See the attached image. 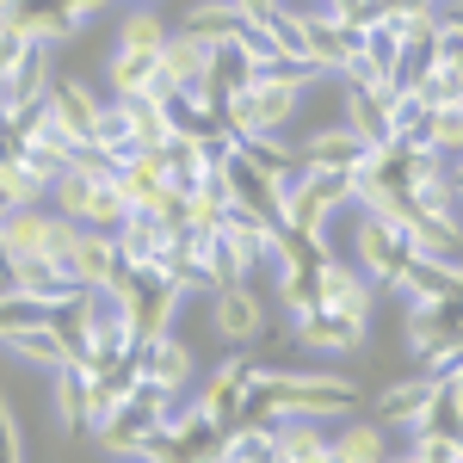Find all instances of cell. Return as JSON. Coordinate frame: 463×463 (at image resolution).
Wrapping results in <instances>:
<instances>
[{
    "label": "cell",
    "instance_id": "6da1fadb",
    "mask_svg": "<svg viewBox=\"0 0 463 463\" xmlns=\"http://www.w3.org/2000/svg\"><path fill=\"white\" fill-rule=\"evenodd\" d=\"M253 383L279 402L285 420H340L353 414L358 395L353 377H297V371H266V364H253Z\"/></svg>",
    "mask_w": 463,
    "mask_h": 463
},
{
    "label": "cell",
    "instance_id": "7a4b0ae2",
    "mask_svg": "<svg viewBox=\"0 0 463 463\" xmlns=\"http://www.w3.org/2000/svg\"><path fill=\"white\" fill-rule=\"evenodd\" d=\"M353 260L371 272V285H390L402 290L408 285V266H414V248H408V229L395 216H377V211H358L353 222Z\"/></svg>",
    "mask_w": 463,
    "mask_h": 463
},
{
    "label": "cell",
    "instance_id": "3957f363",
    "mask_svg": "<svg viewBox=\"0 0 463 463\" xmlns=\"http://www.w3.org/2000/svg\"><path fill=\"white\" fill-rule=\"evenodd\" d=\"M346 198H353V174H316V167H303L285 185V229L290 235H327V222H334V211Z\"/></svg>",
    "mask_w": 463,
    "mask_h": 463
},
{
    "label": "cell",
    "instance_id": "277c9868",
    "mask_svg": "<svg viewBox=\"0 0 463 463\" xmlns=\"http://www.w3.org/2000/svg\"><path fill=\"white\" fill-rule=\"evenodd\" d=\"M303 99V87H285V80H248L229 106H222V124H229V137L241 143V137H279L290 124V111Z\"/></svg>",
    "mask_w": 463,
    "mask_h": 463
},
{
    "label": "cell",
    "instance_id": "5b68a950",
    "mask_svg": "<svg viewBox=\"0 0 463 463\" xmlns=\"http://www.w3.org/2000/svg\"><path fill=\"white\" fill-rule=\"evenodd\" d=\"M118 290H124V303L137 309V327H143V340H161V334L174 327L179 297H185V290H179V279L167 272V266H161V260H155V266H137V272H130V279H124Z\"/></svg>",
    "mask_w": 463,
    "mask_h": 463
},
{
    "label": "cell",
    "instance_id": "8992f818",
    "mask_svg": "<svg viewBox=\"0 0 463 463\" xmlns=\"http://www.w3.org/2000/svg\"><path fill=\"white\" fill-rule=\"evenodd\" d=\"M222 185H229V198H235V211L260 216V222H272V229H285V179H272L266 167H253L241 143L235 155L222 161Z\"/></svg>",
    "mask_w": 463,
    "mask_h": 463
},
{
    "label": "cell",
    "instance_id": "52a82bcc",
    "mask_svg": "<svg viewBox=\"0 0 463 463\" xmlns=\"http://www.w3.org/2000/svg\"><path fill=\"white\" fill-rule=\"evenodd\" d=\"M62 266H69V279L80 290H118L130 279V266H124V253H118V235L106 229H87L80 222V235H74V248L62 253Z\"/></svg>",
    "mask_w": 463,
    "mask_h": 463
},
{
    "label": "cell",
    "instance_id": "ba28073f",
    "mask_svg": "<svg viewBox=\"0 0 463 463\" xmlns=\"http://www.w3.org/2000/svg\"><path fill=\"white\" fill-rule=\"evenodd\" d=\"M316 290H321L316 309H346V316L371 321L377 285H371V272H364L358 260H346V253H327V260H321V272H316Z\"/></svg>",
    "mask_w": 463,
    "mask_h": 463
},
{
    "label": "cell",
    "instance_id": "9c48e42d",
    "mask_svg": "<svg viewBox=\"0 0 463 463\" xmlns=\"http://www.w3.org/2000/svg\"><path fill=\"white\" fill-rule=\"evenodd\" d=\"M56 235H62V211H43V204H19V211H0V248L13 260H56Z\"/></svg>",
    "mask_w": 463,
    "mask_h": 463
},
{
    "label": "cell",
    "instance_id": "30bf717a",
    "mask_svg": "<svg viewBox=\"0 0 463 463\" xmlns=\"http://www.w3.org/2000/svg\"><path fill=\"white\" fill-rule=\"evenodd\" d=\"M211 327H216V340H229V346H253V340L266 334V303H260V290L253 285L211 290Z\"/></svg>",
    "mask_w": 463,
    "mask_h": 463
},
{
    "label": "cell",
    "instance_id": "8fae6325",
    "mask_svg": "<svg viewBox=\"0 0 463 463\" xmlns=\"http://www.w3.org/2000/svg\"><path fill=\"white\" fill-rule=\"evenodd\" d=\"M248 377H253V358L235 353L216 364V377L204 383V395H198V414H204V427H235V414H241V395H248Z\"/></svg>",
    "mask_w": 463,
    "mask_h": 463
},
{
    "label": "cell",
    "instance_id": "7c38bea8",
    "mask_svg": "<svg viewBox=\"0 0 463 463\" xmlns=\"http://www.w3.org/2000/svg\"><path fill=\"white\" fill-rule=\"evenodd\" d=\"M297 346H309V353H358L364 321L346 316V309H303L297 316Z\"/></svg>",
    "mask_w": 463,
    "mask_h": 463
},
{
    "label": "cell",
    "instance_id": "4fadbf2b",
    "mask_svg": "<svg viewBox=\"0 0 463 463\" xmlns=\"http://www.w3.org/2000/svg\"><path fill=\"white\" fill-rule=\"evenodd\" d=\"M0 25H13V32L32 37V43H62V37L80 32L69 0H13V6L0 13Z\"/></svg>",
    "mask_w": 463,
    "mask_h": 463
},
{
    "label": "cell",
    "instance_id": "5bb4252c",
    "mask_svg": "<svg viewBox=\"0 0 463 463\" xmlns=\"http://www.w3.org/2000/svg\"><path fill=\"white\" fill-rule=\"evenodd\" d=\"M211 56H216V43H204V37H192V32H174L167 50H161V93L155 99H167L179 87H198L204 69H211Z\"/></svg>",
    "mask_w": 463,
    "mask_h": 463
},
{
    "label": "cell",
    "instance_id": "9a60e30c",
    "mask_svg": "<svg viewBox=\"0 0 463 463\" xmlns=\"http://www.w3.org/2000/svg\"><path fill=\"white\" fill-rule=\"evenodd\" d=\"M390 106H395V93H390V87H346V130H353V137H364L371 148L395 143Z\"/></svg>",
    "mask_w": 463,
    "mask_h": 463
},
{
    "label": "cell",
    "instance_id": "2e32d148",
    "mask_svg": "<svg viewBox=\"0 0 463 463\" xmlns=\"http://www.w3.org/2000/svg\"><path fill=\"white\" fill-rule=\"evenodd\" d=\"M364 137H353L346 124H334V130H316V137H303L297 155H303V167H316V174H353L358 161H364Z\"/></svg>",
    "mask_w": 463,
    "mask_h": 463
},
{
    "label": "cell",
    "instance_id": "e0dca14e",
    "mask_svg": "<svg viewBox=\"0 0 463 463\" xmlns=\"http://www.w3.org/2000/svg\"><path fill=\"white\" fill-rule=\"evenodd\" d=\"M106 80L111 99H148V93H161V56L155 50H111Z\"/></svg>",
    "mask_w": 463,
    "mask_h": 463
},
{
    "label": "cell",
    "instance_id": "ac0fdd59",
    "mask_svg": "<svg viewBox=\"0 0 463 463\" xmlns=\"http://www.w3.org/2000/svg\"><path fill=\"white\" fill-rule=\"evenodd\" d=\"M137 364H143V383H155V390H167V395H185V383H192V353L179 346L174 334L143 340Z\"/></svg>",
    "mask_w": 463,
    "mask_h": 463
},
{
    "label": "cell",
    "instance_id": "d6986e66",
    "mask_svg": "<svg viewBox=\"0 0 463 463\" xmlns=\"http://www.w3.org/2000/svg\"><path fill=\"white\" fill-rule=\"evenodd\" d=\"M0 346H6L13 358H25V364H43V371H62V364H69V340H62V327H56L50 316L13 327Z\"/></svg>",
    "mask_w": 463,
    "mask_h": 463
},
{
    "label": "cell",
    "instance_id": "ffe728a7",
    "mask_svg": "<svg viewBox=\"0 0 463 463\" xmlns=\"http://www.w3.org/2000/svg\"><path fill=\"white\" fill-rule=\"evenodd\" d=\"M50 111L62 118V130H69L74 143L87 148V143H93V130H99L106 99H93V87H80V80H56V87H50Z\"/></svg>",
    "mask_w": 463,
    "mask_h": 463
},
{
    "label": "cell",
    "instance_id": "44dd1931",
    "mask_svg": "<svg viewBox=\"0 0 463 463\" xmlns=\"http://www.w3.org/2000/svg\"><path fill=\"white\" fill-rule=\"evenodd\" d=\"M167 241H174V229H167L155 211H130V222L118 229V253H124L130 272H137V266H155V260L167 253Z\"/></svg>",
    "mask_w": 463,
    "mask_h": 463
},
{
    "label": "cell",
    "instance_id": "7402d4cb",
    "mask_svg": "<svg viewBox=\"0 0 463 463\" xmlns=\"http://www.w3.org/2000/svg\"><path fill=\"white\" fill-rule=\"evenodd\" d=\"M179 32L204 37V43H216V50H229V43H241V32H248V19H241V6L235 0H198L192 13H185V25Z\"/></svg>",
    "mask_w": 463,
    "mask_h": 463
},
{
    "label": "cell",
    "instance_id": "603a6c76",
    "mask_svg": "<svg viewBox=\"0 0 463 463\" xmlns=\"http://www.w3.org/2000/svg\"><path fill=\"white\" fill-rule=\"evenodd\" d=\"M432 390H439V383L420 377V371H414V377H402V383H390V390L377 395V420H383V427H414V420L427 414Z\"/></svg>",
    "mask_w": 463,
    "mask_h": 463
},
{
    "label": "cell",
    "instance_id": "cb8c5ba5",
    "mask_svg": "<svg viewBox=\"0 0 463 463\" xmlns=\"http://www.w3.org/2000/svg\"><path fill=\"white\" fill-rule=\"evenodd\" d=\"M50 87H56V69H50V43H32V50H25V62H19V74L6 80V106L25 111V106H37Z\"/></svg>",
    "mask_w": 463,
    "mask_h": 463
},
{
    "label": "cell",
    "instance_id": "d4e9b609",
    "mask_svg": "<svg viewBox=\"0 0 463 463\" xmlns=\"http://www.w3.org/2000/svg\"><path fill=\"white\" fill-rule=\"evenodd\" d=\"M124 124H130V143L137 148H167L174 143V118H167V99H124Z\"/></svg>",
    "mask_w": 463,
    "mask_h": 463
},
{
    "label": "cell",
    "instance_id": "484cf974",
    "mask_svg": "<svg viewBox=\"0 0 463 463\" xmlns=\"http://www.w3.org/2000/svg\"><path fill=\"white\" fill-rule=\"evenodd\" d=\"M334 451H340V463H383L390 458L383 420H346V427L334 432Z\"/></svg>",
    "mask_w": 463,
    "mask_h": 463
},
{
    "label": "cell",
    "instance_id": "4316f807",
    "mask_svg": "<svg viewBox=\"0 0 463 463\" xmlns=\"http://www.w3.org/2000/svg\"><path fill=\"white\" fill-rule=\"evenodd\" d=\"M167 37H174V32H167V19H161L155 6H137V13L118 19V43H111V50H155V56H161Z\"/></svg>",
    "mask_w": 463,
    "mask_h": 463
},
{
    "label": "cell",
    "instance_id": "83f0119b",
    "mask_svg": "<svg viewBox=\"0 0 463 463\" xmlns=\"http://www.w3.org/2000/svg\"><path fill=\"white\" fill-rule=\"evenodd\" d=\"M43 198H50V179L37 174L25 155L0 167V204H6V211H19V204H43Z\"/></svg>",
    "mask_w": 463,
    "mask_h": 463
},
{
    "label": "cell",
    "instance_id": "f1b7e54d",
    "mask_svg": "<svg viewBox=\"0 0 463 463\" xmlns=\"http://www.w3.org/2000/svg\"><path fill=\"white\" fill-rule=\"evenodd\" d=\"M50 377H56V427L80 432L87 427V371L62 364V371H50Z\"/></svg>",
    "mask_w": 463,
    "mask_h": 463
},
{
    "label": "cell",
    "instance_id": "f546056e",
    "mask_svg": "<svg viewBox=\"0 0 463 463\" xmlns=\"http://www.w3.org/2000/svg\"><path fill=\"white\" fill-rule=\"evenodd\" d=\"M80 222L118 235V229L130 222V198H124V185H118V179H99V185H93V198H87V216H80Z\"/></svg>",
    "mask_w": 463,
    "mask_h": 463
},
{
    "label": "cell",
    "instance_id": "4dcf8cb0",
    "mask_svg": "<svg viewBox=\"0 0 463 463\" xmlns=\"http://www.w3.org/2000/svg\"><path fill=\"white\" fill-rule=\"evenodd\" d=\"M316 272H321V266H279V297H285L290 316H303V309H316V303H321Z\"/></svg>",
    "mask_w": 463,
    "mask_h": 463
},
{
    "label": "cell",
    "instance_id": "1f68e13d",
    "mask_svg": "<svg viewBox=\"0 0 463 463\" xmlns=\"http://www.w3.org/2000/svg\"><path fill=\"white\" fill-rule=\"evenodd\" d=\"M93 185H99V179H87L69 161V174L50 185V198H56V211H62V216H74V222H80V216H87V198H93Z\"/></svg>",
    "mask_w": 463,
    "mask_h": 463
},
{
    "label": "cell",
    "instance_id": "d6a6232c",
    "mask_svg": "<svg viewBox=\"0 0 463 463\" xmlns=\"http://www.w3.org/2000/svg\"><path fill=\"white\" fill-rule=\"evenodd\" d=\"M432 148H439L451 167L463 161V99H458V106H439V111H432Z\"/></svg>",
    "mask_w": 463,
    "mask_h": 463
},
{
    "label": "cell",
    "instance_id": "836d02e7",
    "mask_svg": "<svg viewBox=\"0 0 463 463\" xmlns=\"http://www.w3.org/2000/svg\"><path fill=\"white\" fill-rule=\"evenodd\" d=\"M414 463H463V439H439V432H414Z\"/></svg>",
    "mask_w": 463,
    "mask_h": 463
},
{
    "label": "cell",
    "instance_id": "e575fe53",
    "mask_svg": "<svg viewBox=\"0 0 463 463\" xmlns=\"http://www.w3.org/2000/svg\"><path fill=\"white\" fill-rule=\"evenodd\" d=\"M432 50H439V69L463 80V32H458V25L439 19V25H432Z\"/></svg>",
    "mask_w": 463,
    "mask_h": 463
},
{
    "label": "cell",
    "instance_id": "d590c367",
    "mask_svg": "<svg viewBox=\"0 0 463 463\" xmlns=\"http://www.w3.org/2000/svg\"><path fill=\"white\" fill-rule=\"evenodd\" d=\"M25 50H32V37H19L13 25H0V87L19 74V62H25Z\"/></svg>",
    "mask_w": 463,
    "mask_h": 463
},
{
    "label": "cell",
    "instance_id": "8d00e7d4",
    "mask_svg": "<svg viewBox=\"0 0 463 463\" xmlns=\"http://www.w3.org/2000/svg\"><path fill=\"white\" fill-rule=\"evenodd\" d=\"M371 13H408V19H439V0H371Z\"/></svg>",
    "mask_w": 463,
    "mask_h": 463
},
{
    "label": "cell",
    "instance_id": "74e56055",
    "mask_svg": "<svg viewBox=\"0 0 463 463\" xmlns=\"http://www.w3.org/2000/svg\"><path fill=\"white\" fill-rule=\"evenodd\" d=\"M235 6H241V19H248V25H266V19H272L279 6H290V0H235Z\"/></svg>",
    "mask_w": 463,
    "mask_h": 463
},
{
    "label": "cell",
    "instance_id": "f35d334b",
    "mask_svg": "<svg viewBox=\"0 0 463 463\" xmlns=\"http://www.w3.org/2000/svg\"><path fill=\"white\" fill-rule=\"evenodd\" d=\"M327 6H334L346 25H364V13H371V0H327Z\"/></svg>",
    "mask_w": 463,
    "mask_h": 463
},
{
    "label": "cell",
    "instance_id": "ab89813d",
    "mask_svg": "<svg viewBox=\"0 0 463 463\" xmlns=\"http://www.w3.org/2000/svg\"><path fill=\"white\" fill-rule=\"evenodd\" d=\"M111 0H69V13H74V25H87V19H99Z\"/></svg>",
    "mask_w": 463,
    "mask_h": 463
},
{
    "label": "cell",
    "instance_id": "60d3db41",
    "mask_svg": "<svg viewBox=\"0 0 463 463\" xmlns=\"http://www.w3.org/2000/svg\"><path fill=\"white\" fill-rule=\"evenodd\" d=\"M445 25H458V32H463V0L451 6V13H445Z\"/></svg>",
    "mask_w": 463,
    "mask_h": 463
},
{
    "label": "cell",
    "instance_id": "b9f144b4",
    "mask_svg": "<svg viewBox=\"0 0 463 463\" xmlns=\"http://www.w3.org/2000/svg\"><path fill=\"white\" fill-rule=\"evenodd\" d=\"M383 463H414V451H390V458H383Z\"/></svg>",
    "mask_w": 463,
    "mask_h": 463
},
{
    "label": "cell",
    "instance_id": "7bdbcfd3",
    "mask_svg": "<svg viewBox=\"0 0 463 463\" xmlns=\"http://www.w3.org/2000/svg\"><path fill=\"white\" fill-rule=\"evenodd\" d=\"M6 6H13V0H0V13H6Z\"/></svg>",
    "mask_w": 463,
    "mask_h": 463
},
{
    "label": "cell",
    "instance_id": "ee69618b",
    "mask_svg": "<svg viewBox=\"0 0 463 463\" xmlns=\"http://www.w3.org/2000/svg\"><path fill=\"white\" fill-rule=\"evenodd\" d=\"M439 6H445V0H439Z\"/></svg>",
    "mask_w": 463,
    "mask_h": 463
},
{
    "label": "cell",
    "instance_id": "f6af8a7d",
    "mask_svg": "<svg viewBox=\"0 0 463 463\" xmlns=\"http://www.w3.org/2000/svg\"><path fill=\"white\" fill-rule=\"evenodd\" d=\"M0 211H6V204H0Z\"/></svg>",
    "mask_w": 463,
    "mask_h": 463
},
{
    "label": "cell",
    "instance_id": "bcb514c9",
    "mask_svg": "<svg viewBox=\"0 0 463 463\" xmlns=\"http://www.w3.org/2000/svg\"><path fill=\"white\" fill-rule=\"evenodd\" d=\"M143 6H148V0H143Z\"/></svg>",
    "mask_w": 463,
    "mask_h": 463
}]
</instances>
